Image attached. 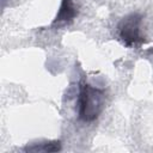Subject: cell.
<instances>
[{
	"mask_svg": "<svg viewBox=\"0 0 153 153\" xmlns=\"http://www.w3.org/2000/svg\"><path fill=\"white\" fill-rule=\"evenodd\" d=\"M78 116L84 122L96 120L105 106V92L86 81H80L78 93Z\"/></svg>",
	"mask_w": 153,
	"mask_h": 153,
	"instance_id": "6da1fadb",
	"label": "cell"
},
{
	"mask_svg": "<svg viewBox=\"0 0 153 153\" xmlns=\"http://www.w3.org/2000/svg\"><path fill=\"white\" fill-rule=\"evenodd\" d=\"M142 16L140 13H130L121 19L118 23V37L122 43L130 48L145 42V37L141 35Z\"/></svg>",
	"mask_w": 153,
	"mask_h": 153,
	"instance_id": "7a4b0ae2",
	"label": "cell"
},
{
	"mask_svg": "<svg viewBox=\"0 0 153 153\" xmlns=\"http://www.w3.org/2000/svg\"><path fill=\"white\" fill-rule=\"evenodd\" d=\"M78 16V10L76 6L74 4L73 0H62L59 12L55 17V19L53 20L51 25L53 26H61L65 24H68L71 22H73V19Z\"/></svg>",
	"mask_w": 153,
	"mask_h": 153,
	"instance_id": "3957f363",
	"label": "cell"
},
{
	"mask_svg": "<svg viewBox=\"0 0 153 153\" xmlns=\"http://www.w3.org/2000/svg\"><path fill=\"white\" fill-rule=\"evenodd\" d=\"M61 149V142L60 141H45L39 142L38 145L27 146L24 148L25 152H56Z\"/></svg>",
	"mask_w": 153,
	"mask_h": 153,
	"instance_id": "277c9868",
	"label": "cell"
}]
</instances>
